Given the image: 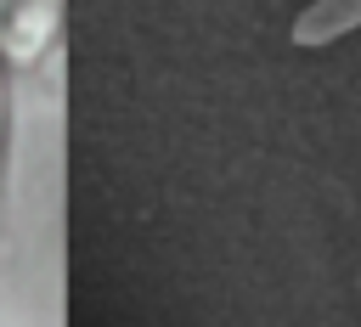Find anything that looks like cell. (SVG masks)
I'll return each mask as SVG.
<instances>
[{"mask_svg":"<svg viewBox=\"0 0 361 327\" xmlns=\"http://www.w3.org/2000/svg\"><path fill=\"white\" fill-rule=\"evenodd\" d=\"M62 0H0V51L11 68H34L56 39Z\"/></svg>","mask_w":361,"mask_h":327,"instance_id":"cell-1","label":"cell"},{"mask_svg":"<svg viewBox=\"0 0 361 327\" xmlns=\"http://www.w3.org/2000/svg\"><path fill=\"white\" fill-rule=\"evenodd\" d=\"M355 28H361V0H310V6L293 17L288 39H293L299 51H322V45L355 34Z\"/></svg>","mask_w":361,"mask_h":327,"instance_id":"cell-2","label":"cell"}]
</instances>
